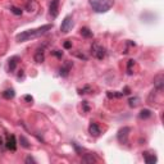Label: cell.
I'll return each instance as SVG.
<instances>
[{
  "mask_svg": "<svg viewBox=\"0 0 164 164\" xmlns=\"http://www.w3.org/2000/svg\"><path fill=\"white\" fill-rule=\"evenodd\" d=\"M53 28V25H44L39 28H34V30H28V31H23L15 36L18 42H26L30 41L32 39H36V37H40L41 35H45L46 32H49Z\"/></svg>",
  "mask_w": 164,
  "mask_h": 164,
  "instance_id": "6da1fadb",
  "label": "cell"
},
{
  "mask_svg": "<svg viewBox=\"0 0 164 164\" xmlns=\"http://www.w3.org/2000/svg\"><path fill=\"white\" fill-rule=\"evenodd\" d=\"M25 162H26V163H34V164H36V160H35L32 156H27L26 159H25Z\"/></svg>",
  "mask_w": 164,
  "mask_h": 164,
  "instance_id": "d4e9b609",
  "label": "cell"
},
{
  "mask_svg": "<svg viewBox=\"0 0 164 164\" xmlns=\"http://www.w3.org/2000/svg\"><path fill=\"white\" fill-rule=\"evenodd\" d=\"M4 146H5V149H8L10 151H15V149H17V141H15V136L14 135L7 136V140H5V143H4Z\"/></svg>",
  "mask_w": 164,
  "mask_h": 164,
  "instance_id": "8992f818",
  "label": "cell"
},
{
  "mask_svg": "<svg viewBox=\"0 0 164 164\" xmlns=\"http://www.w3.org/2000/svg\"><path fill=\"white\" fill-rule=\"evenodd\" d=\"M153 116V113L150 109H143L140 113H139V118L140 119H147V118H150Z\"/></svg>",
  "mask_w": 164,
  "mask_h": 164,
  "instance_id": "9a60e30c",
  "label": "cell"
},
{
  "mask_svg": "<svg viewBox=\"0 0 164 164\" xmlns=\"http://www.w3.org/2000/svg\"><path fill=\"white\" fill-rule=\"evenodd\" d=\"M144 159L146 163H155L156 162V156L154 154H151V155H147V153H144Z\"/></svg>",
  "mask_w": 164,
  "mask_h": 164,
  "instance_id": "ac0fdd59",
  "label": "cell"
},
{
  "mask_svg": "<svg viewBox=\"0 0 164 164\" xmlns=\"http://www.w3.org/2000/svg\"><path fill=\"white\" fill-rule=\"evenodd\" d=\"M133 64H135V61H133V59H130V61H128V64H127V73H128L130 76L133 73V72H132V67H133Z\"/></svg>",
  "mask_w": 164,
  "mask_h": 164,
  "instance_id": "ffe728a7",
  "label": "cell"
},
{
  "mask_svg": "<svg viewBox=\"0 0 164 164\" xmlns=\"http://www.w3.org/2000/svg\"><path fill=\"white\" fill-rule=\"evenodd\" d=\"M89 92H91V87L90 86H85V87H82V89L78 90L80 95H85V94H89Z\"/></svg>",
  "mask_w": 164,
  "mask_h": 164,
  "instance_id": "44dd1931",
  "label": "cell"
},
{
  "mask_svg": "<svg viewBox=\"0 0 164 164\" xmlns=\"http://www.w3.org/2000/svg\"><path fill=\"white\" fill-rule=\"evenodd\" d=\"M14 96H15V91L13 89H7L3 92V97H4V99H7V100L13 99Z\"/></svg>",
  "mask_w": 164,
  "mask_h": 164,
  "instance_id": "5bb4252c",
  "label": "cell"
},
{
  "mask_svg": "<svg viewBox=\"0 0 164 164\" xmlns=\"http://www.w3.org/2000/svg\"><path fill=\"white\" fill-rule=\"evenodd\" d=\"M130 132H131V128L130 127H123V128L119 130L118 131V135H117L119 143H121V144H126V143H127Z\"/></svg>",
  "mask_w": 164,
  "mask_h": 164,
  "instance_id": "5b68a950",
  "label": "cell"
},
{
  "mask_svg": "<svg viewBox=\"0 0 164 164\" xmlns=\"http://www.w3.org/2000/svg\"><path fill=\"white\" fill-rule=\"evenodd\" d=\"M82 163H89V164L96 163V158L92 154H85L84 156H82Z\"/></svg>",
  "mask_w": 164,
  "mask_h": 164,
  "instance_id": "4fadbf2b",
  "label": "cell"
},
{
  "mask_svg": "<svg viewBox=\"0 0 164 164\" xmlns=\"http://www.w3.org/2000/svg\"><path fill=\"white\" fill-rule=\"evenodd\" d=\"M90 5L96 13H107L114 5V0H90Z\"/></svg>",
  "mask_w": 164,
  "mask_h": 164,
  "instance_id": "7a4b0ae2",
  "label": "cell"
},
{
  "mask_svg": "<svg viewBox=\"0 0 164 164\" xmlns=\"http://www.w3.org/2000/svg\"><path fill=\"white\" fill-rule=\"evenodd\" d=\"M72 28H73V18H72V15H67V17H64L62 25H61V31H62V34H68Z\"/></svg>",
  "mask_w": 164,
  "mask_h": 164,
  "instance_id": "277c9868",
  "label": "cell"
},
{
  "mask_svg": "<svg viewBox=\"0 0 164 164\" xmlns=\"http://www.w3.org/2000/svg\"><path fill=\"white\" fill-rule=\"evenodd\" d=\"M10 12L15 15H22V9L17 8V7H10Z\"/></svg>",
  "mask_w": 164,
  "mask_h": 164,
  "instance_id": "7402d4cb",
  "label": "cell"
},
{
  "mask_svg": "<svg viewBox=\"0 0 164 164\" xmlns=\"http://www.w3.org/2000/svg\"><path fill=\"white\" fill-rule=\"evenodd\" d=\"M154 86H155V89L158 91L163 90V87H164V76H163V73L156 74L154 77Z\"/></svg>",
  "mask_w": 164,
  "mask_h": 164,
  "instance_id": "ba28073f",
  "label": "cell"
},
{
  "mask_svg": "<svg viewBox=\"0 0 164 164\" xmlns=\"http://www.w3.org/2000/svg\"><path fill=\"white\" fill-rule=\"evenodd\" d=\"M122 94L123 95H128L130 94V87H124V90L122 91Z\"/></svg>",
  "mask_w": 164,
  "mask_h": 164,
  "instance_id": "f1b7e54d",
  "label": "cell"
},
{
  "mask_svg": "<svg viewBox=\"0 0 164 164\" xmlns=\"http://www.w3.org/2000/svg\"><path fill=\"white\" fill-rule=\"evenodd\" d=\"M71 68H72V62L64 63L62 67L59 68V76H61V77H67L71 72Z\"/></svg>",
  "mask_w": 164,
  "mask_h": 164,
  "instance_id": "9c48e42d",
  "label": "cell"
},
{
  "mask_svg": "<svg viewBox=\"0 0 164 164\" xmlns=\"http://www.w3.org/2000/svg\"><path fill=\"white\" fill-rule=\"evenodd\" d=\"M91 54L94 58L99 59V61H103L107 55V50H105V48H103L101 45H99V44H92L91 45Z\"/></svg>",
  "mask_w": 164,
  "mask_h": 164,
  "instance_id": "3957f363",
  "label": "cell"
},
{
  "mask_svg": "<svg viewBox=\"0 0 164 164\" xmlns=\"http://www.w3.org/2000/svg\"><path fill=\"white\" fill-rule=\"evenodd\" d=\"M139 101H140V99H139L137 96L131 97V99L128 100V105H130L131 108H135V107H137V105H139Z\"/></svg>",
  "mask_w": 164,
  "mask_h": 164,
  "instance_id": "d6986e66",
  "label": "cell"
},
{
  "mask_svg": "<svg viewBox=\"0 0 164 164\" xmlns=\"http://www.w3.org/2000/svg\"><path fill=\"white\" fill-rule=\"evenodd\" d=\"M51 53H53V55H55L57 58H62L63 57V51H61V50H54Z\"/></svg>",
  "mask_w": 164,
  "mask_h": 164,
  "instance_id": "cb8c5ba5",
  "label": "cell"
},
{
  "mask_svg": "<svg viewBox=\"0 0 164 164\" xmlns=\"http://www.w3.org/2000/svg\"><path fill=\"white\" fill-rule=\"evenodd\" d=\"M59 4H61V0H51L50 5H49V13L53 18H57L59 14Z\"/></svg>",
  "mask_w": 164,
  "mask_h": 164,
  "instance_id": "52a82bcc",
  "label": "cell"
},
{
  "mask_svg": "<svg viewBox=\"0 0 164 164\" xmlns=\"http://www.w3.org/2000/svg\"><path fill=\"white\" fill-rule=\"evenodd\" d=\"M25 100H26L27 103H32V101H34V97H32L31 95H26V96H25Z\"/></svg>",
  "mask_w": 164,
  "mask_h": 164,
  "instance_id": "484cf974",
  "label": "cell"
},
{
  "mask_svg": "<svg viewBox=\"0 0 164 164\" xmlns=\"http://www.w3.org/2000/svg\"><path fill=\"white\" fill-rule=\"evenodd\" d=\"M44 48H45V45L44 46H41V48H39L36 50V53H35V55H34V59H35V62L36 63H42L44 62V59H45V54H44Z\"/></svg>",
  "mask_w": 164,
  "mask_h": 164,
  "instance_id": "7c38bea8",
  "label": "cell"
},
{
  "mask_svg": "<svg viewBox=\"0 0 164 164\" xmlns=\"http://www.w3.org/2000/svg\"><path fill=\"white\" fill-rule=\"evenodd\" d=\"M121 96H123V94L121 92V94H117V91H108V97H121Z\"/></svg>",
  "mask_w": 164,
  "mask_h": 164,
  "instance_id": "603a6c76",
  "label": "cell"
},
{
  "mask_svg": "<svg viewBox=\"0 0 164 164\" xmlns=\"http://www.w3.org/2000/svg\"><path fill=\"white\" fill-rule=\"evenodd\" d=\"M64 48L65 49H71V48H72V44H71L69 41H65L64 42Z\"/></svg>",
  "mask_w": 164,
  "mask_h": 164,
  "instance_id": "83f0119b",
  "label": "cell"
},
{
  "mask_svg": "<svg viewBox=\"0 0 164 164\" xmlns=\"http://www.w3.org/2000/svg\"><path fill=\"white\" fill-rule=\"evenodd\" d=\"M89 133L91 136H94V137H99V136L101 135V130L99 127V124H96L92 122L90 126H89Z\"/></svg>",
  "mask_w": 164,
  "mask_h": 164,
  "instance_id": "30bf717a",
  "label": "cell"
},
{
  "mask_svg": "<svg viewBox=\"0 0 164 164\" xmlns=\"http://www.w3.org/2000/svg\"><path fill=\"white\" fill-rule=\"evenodd\" d=\"M19 144L22 147H25V149H30L31 145H30V141L27 140L25 136H19Z\"/></svg>",
  "mask_w": 164,
  "mask_h": 164,
  "instance_id": "e0dca14e",
  "label": "cell"
},
{
  "mask_svg": "<svg viewBox=\"0 0 164 164\" xmlns=\"http://www.w3.org/2000/svg\"><path fill=\"white\" fill-rule=\"evenodd\" d=\"M82 105H84V110H85V112H89V110H90L89 105H87V101H82Z\"/></svg>",
  "mask_w": 164,
  "mask_h": 164,
  "instance_id": "4316f807",
  "label": "cell"
},
{
  "mask_svg": "<svg viewBox=\"0 0 164 164\" xmlns=\"http://www.w3.org/2000/svg\"><path fill=\"white\" fill-rule=\"evenodd\" d=\"M18 62H19V57H12L8 61V72H14L15 68L18 65Z\"/></svg>",
  "mask_w": 164,
  "mask_h": 164,
  "instance_id": "8fae6325",
  "label": "cell"
},
{
  "mask_svg": "<svg viewBox=\"0 0 164 164\" xmlns=\"http://www.w3.org/2000/svg\"><path fill=\"white\" fill-rule=\"evenodd\" d=\"M80 32H81L82 36L86 37V39H90V37H92V31L90 28H87V27H82Z\"/></svg>",
  "mask_w": 164,
  "mask_h": 164,
  "instance_id": "2e32d148",
  "label": "cell"
}]
</instances>
